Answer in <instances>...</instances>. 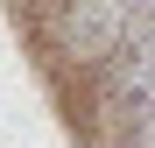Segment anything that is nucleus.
I'll list each match as a JSON object with an SVG mask.
<instances>
[{"label":"nucleus","mask_w":155,"mask_h":148,"mask_svg":"<svg viewBox=\"0 0 155 148\" xmlns=\"http://www.w3.org/2000/svg\"><path fill=\"white\" fill-rule=\"evenodd\" d=\"M106 113L120 120L127 134L155 120V28H141L127 49H113V71H106Z\"/></svg>","instance_id":"1"},{"label":"nucleus","mask_w":155,"mask_h":148,"mask_svg":"<svg viewBox=\"0 0 155 148\" xmlns=\"http://www.w3.org/2000/svg\"><path fill=\"white\" fill-rule=\"evenodd\" d=\"M134 148H155V120H141V127H134Z\"/></svg>","instance_id":"2"}]
</instances>
